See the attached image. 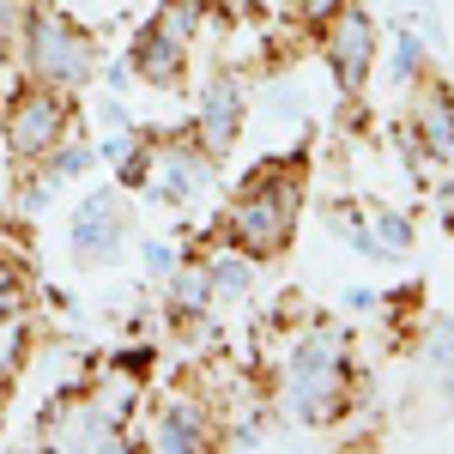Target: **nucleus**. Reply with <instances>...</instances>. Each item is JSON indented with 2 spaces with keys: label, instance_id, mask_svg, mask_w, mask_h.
Wrapping results in <instances>:
<instances>
[{
  "label": "nucleus",
  "instance_id": "obj_3",
  "mask_svg": "<svg viewBox=\"0 0 454 454\" xmlns=\"http://www.w3.org/2000/svg\"><path fill=\"white\" fill-rule=\"evenodd\" d=\"M333 382H340V370H333V346H321V340L297 346V357H291V387H297V412H303V419H321V412H327Z\"/></svg>",
  "mask_w": 454,
  "mask_h": 454
},
{
  "label": "nucleus",
  "instance_id": "obj_11",
  "mask_svg": "<svg viewBox=\"0 0 454 454\" xmlns=\"http://www.w3.org/2000/svg\"><path fill=\"white\" fill-rule=\"evenodd\" d=\"M158 442H164V449H194V442H200V430H194V412H170Z\"/></svg>",
  "mask_w": 454,
  "mask_h": 454
},
{
  "label": "nucleus",
  "instance_id": "obj_2",
  "mask_svg": "<svg viewBox=\"0 0 454 454\" xmlns=\"http://www.w3.org/2000/svg\"><path fill=\"white\" fill-rule=\"evenodd\" d=\"M231 231H237V243L243 248H279L285 231H291V194H279L273 200V188H254L243 207H237V218H231Z\"/></svg>",
  "mask_w": 454,
  "mask_h": 454
},
{
  "label": "nucleus",
  "instance_id": "obj_5",
  "mask_svg": "<svg viewBox=\"0 0 454 454\" xmlns=\"http://www.w3.org/2000/svg\"><path fill=\"white\" fill-rule=\"evenodd\" d=\"M61 128H67V109L55 104V98H25V104L12 109L6 140H12L19 158H36V152H49V145L61 140Z\"/></svg>",
  "mask_w": 454,
  "mask_h": 454
},
{
  "label": "nucleus",
  "instance_id": "obj_9",
  "mask_svg": "<svg viewBox=\"0 0 454 454\" xmlns=\"http://www.w3.org/2000/svg\"><path fill=\"white\" fill-rule=\"evenodd\" d=\"M152 188H158V200H188L200 188V164L188 152H164L158 170H152Z\"/></svg>",
  "mask_w": 454,
  "mask_h": 454
},
{
  "label": "nucleus",
  "instance_id": "obj_15",
  "mask_svg": "<svg viewBox=\"0 0 454 454\" xmlns=\"http://www.w3.org/2000/svg\"><path fill=\"white\" fill-rule=\"evenodd\" d=\"M85 164H91V152L79 145V152H61V164H55V170H61V176H73V170H85Z\"/></svg>",
  "mask_w": 454,
  "mask_h": 454
},
{
  "label": "nucleus",
  "instance_id": "obj_12",
  "mask_svg": "<svg viewBox=\"0 0 454 454\" xmlns=\"http://www.w3.org/2000/svg\"><path fill=\"white\" fill-rule=\"evenodd\" d=\"M430 364H436L442 382L454 387V327H436V340H430Z\"/></svg>",
  "mask_w": 454,
  "mask_h": 454
},
{
  "label": "nucleus",
  "instance_id": "obj_16",
  "mask_svg": "<svg viewBox=\"0 0 454 454\" xmlns=\"http://www.w3.org/2000/svg\"><path fill=\"white\" fill-rule=\"evenodd\" d=\"M6 25H12V0H0V36H6Z\"/></svg>",
  "mask_w": 454,
  "mask_h": 454
},
{
  "label": "nucleus",
  "instance_id": "obj_14",
  "mask_svg": "<svg viewBox=\"0 0 454 454\" xmlns=\"http://www.w3.org/2000/svg\"><path fill=\"white\" fill-rule=\"evenodd\" d=\"M382 237H387V248H406L412 231H406V218H394V212H387V218H382Z\"/></svg>",
  "mask_w": 454,
  "mask_h": 454
},
{
  "label": "nucleus",
  "instance_id": "obj_13",
  "mask_svg": "<svg viewBox=\"0 0 454 454\" xmlns=\"http://www.w3.org/2000/svg\"><path fill=\"white\" fill-rule=\"evenodd\" d=\"M212 285H218L224 297H237V291L248 285V267L243 261H218V267H212Z\"/></svg>",
  "mask_w": 454,
  "mask_h": 454
},
{
  "label": "nucleus",
  "instance_id": "obj_6",
  "mask_svg": "<svg viewBox=\"0 0 454 454\" xmlns=\"http://www.w3.org/2000/svg\"><path fill=\"white\" fill-rule=\"evenodd\" d=\"M364 61H370V19H364V12H346V25H340V36H333V73H340L346 91H357Z\"/></svg>",
  "mask_w": 454,
  "mask_h": 454
},
{
  "label": "nucleus",
  "instance_id": "obj_8",
  "mask_svg": "<svg viewBox=\"0 0 454 454\" xmlns=\"http://www.w3.org/2000/svg\"><path fill=\"white\" fill-rule=\"evenodd\" d=\"M134 61H140L145 79H158V85H164V79H176V67H182V36H170L164 25H158V31H145Z\"/></svg>",
  "mask_w": 454,
  "mask_h": 454
},
{
  "label": "nucleus",
  "instance_id": "obj_1",
  "mask_svg": "<svg viewBox=\"0 0 454 454\" xmlns=\"http://www.w3.org/2000/svg\"><path fill=\"white\" fill-rule=\"evenodd\" d=\"M25 55H31V73L36 79H49V85H79L85 73H91V55H85V36L73 31L67 19H55V12H36L31 31H25Z\"/></svg>",
  "mask_w": 454,
  "mask_h": 454
},
{
  "label": "nucleus",
  "instance_id": "obj_4",
  "mask_svg": "<svg viewBox=\"0 0 454 454\" xmlns=\"http://www.w3.org/2000/svg\"><path fill=\"white\" fill-rule=\"evenodd\" d=\"M121 243V194H91L73 218V248L79 261H109Z\"/></svg>",
  "mask_w": 454,
  "mask_h": 454
},
{
  "label": "nucleus",
  "instance_id": "obj_10",
  "mask_svg": "<svg viewBox=\"0 0 454 454\" xmlns=\"http://www.w3.org/2000/svg\"><path fill=\"white\" fill-rule=\"evenodd\" d=\"M424 128H430V152H436V158H454V115H449V104L424 109Z\"/></svg>",
  "mask_w": 454,
  "mask_h": 454
},
{
  "label": "nucleus",
  "instance_id": "obj_7",
  "mask_svg": "<svg viewBox=\"0 0 454 454\" xmlns=\"http://www.w3.org/2000/svg\"><path fill=\"white\" fill-rule=\"evenodd\" d=\"M237 121H243V91L237 85H212L207 91V109H200V134H207L212 152L237 140Z\"/></svg>",
  "mask_w": 454,
  "mask_h": 454
}]
</instances>
